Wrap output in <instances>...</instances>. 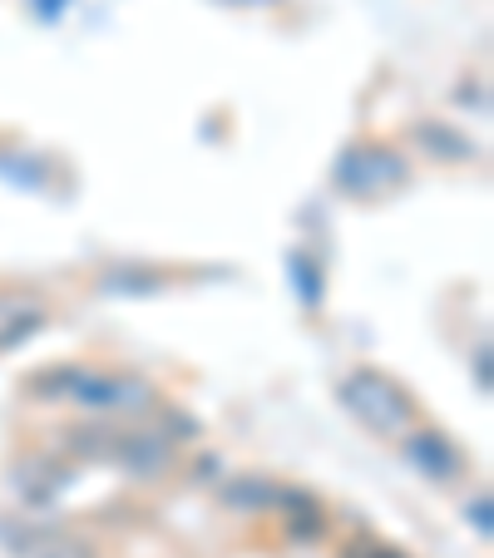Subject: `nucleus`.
Returning <instances> with one entry per match:
<instances>
[{"mask_svg":"<svg viewBox=\"0 0 494 558\" xmlns=\"http://www.w3.org/2000/svg\"><path fill=\"white\" fill-rule=\"evenodd\" d=\"M40 405H74L85 415H99V421H134V415H148L164 396L148 376L138 371H99V366H50L40 376L25 380Z\"/></svg>","mask_w":494,"mask_h":558,"instance_id":"nucleus-1","label":"nucleus"},{"mask_svg":"<svg viewBox=\"0 0 494 558\" xmlns=\"http://www.w3.org/2000/svg\"><path fill=\"white\" fill-rule=\"evenodd\" d=\"M341 405H347L351 421H357L361 430H371L376 440H400L406 430L421 425L415 396H410L396 376H386V371H376V366L347 371V380H341Z\"/></svg>","mask_w":494,"mask_h":558,"instance_id":"nucleus-2","label":"nucleus"},{"mask_svg":"<svg viewBox=\"0 0 494 558\" xmlns=\"http://www.w3.org/2000/svg\"><path fill=\"white\" fill-rule=\"evenodd\" d=\"M332 179H337V189L347 193V198L371 203V198H386V193L406 189L410 163L400 148L381 144V138H366V144H357L347 158H341Z\"/></svg>","mask_w":494,"mask_h":558,"instance_id":"nucleus-3","label":"nucleus"},{"mask_svg":"<svg viewBox=\"0 0 494 558\" xmlns=\"http://www.w3.org/2000/svg\"><path fill=\"white\" fill-rule=\"evenodd\" d=\"M105 464H115L129 480H144L148 485V480L173 474V464H179V440H169L164 430H115Z\"/></svg>","mask_w":494,"mask_h":558,"instance_id":"nucleus-4","label":"nucleus"},{"mask_svg":"<svg viewBox=\"0 0 494 558\" xmlns=\"http://www.w3.org/2000/svg\"><path fill=\"white\" fill-rule=\"evenodd\" d=\"M396 445L410 460V470H421L431 485H460L465 474H470V454L445 430H435V425H415V430H406Z\"/></svg>","mask_w":494,"mask_h":558,"instance_id":"nucleus-5","label":"nucleus"},{"mask_svg":"<svg viewBox=\"0 0 494 558\" xmlns=\"http://www.w3.org/2000/svg\"><path fill=\"white\" fill-rule=\"evenodd\" d=\"M55 302L40 287H0V351H15L50 327Z\"/></svg>","mask_w":494,"mask_h":558,"instance_id":"nucleus-6","label":"nucleus"},{"mask_svg":"<svg viewBox=\"0 0 494 558\" xmlns=\"http://www.w3.org/2000/svg\"><path fill=\"white\" fill-rule=\"evenodd\" d=\"M410 138H415V148H421L425 158L450 163V169H465V163L480 158V148L470 144V134H465L460 124H445V119H421V124H410Z\"/></svg>","mask_w":494,"mask_h":558,"instance_id":"nucleus-7","label":"nucleus"},{"mask_svg":"<svg viewBox=\"0 0 494 558\" xmlns=\"http://www.w3.org/2000/svg\"><path fill=\"white\" fill-rule=\"evenodd\" d=\"M31 558H99V548L89 544V538H74V534H55V538H45V544L35 548Z\"/></svg>","mask_w":494,"mask_h":558,"instance_id":"nucleus-8","label":"nucleus"},{"mask_svg":"<svg viewBox=\"0 0 494 558\" xmlns=\"http://www.w3.org/2000/svg\"><path fill=\"white\" fill-rule=\"evenodd\" d=\"M470 524L480 529V534H490V495L480 489V499H470Z\"/></svg>","mask_w":494,"mask_h":558,"instance_id":"nucleus-9","label":"nucleus"},{"mask_svg":"<svg viewBox=\"0 0 494 558\" xmlns=\"http://www.w3.org/2000/svg\"><path fill=\"white\" fill-rule=\"evenodd\" d=\"M347 558H406V554H400V548H386V544H376V538H371V544L351 548Z\"/></svg>","mask_w":494,"mask_h":558,"instance_id":"nucleus-10","label":"nucleus"}]
</instances>
